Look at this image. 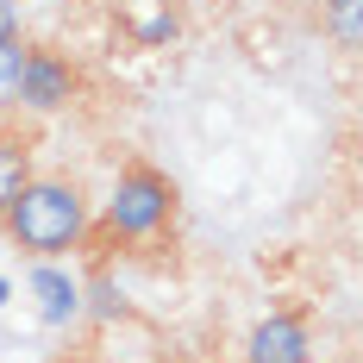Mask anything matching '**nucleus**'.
Returning a JSON list of instances; mask_svg holds the SVG:
<instances>
[{
    "mask_svg": "<svg viewBox=\"0 0 363 363\" xmlns=\"http://www.w3.org/2000/svg\"><path fill=\"white\" fill-rule=\"evenodd\" d=\"M176 207H182V194L157 163H125L119 182H113L101 232H107L113 245H145V238H157V232L176 225Z\"/></svg>",
    "mask_w": 363,
    "mask_h": 363,
    "instance_id": "f03ea898",
    "label": "nucleus"
},
{
    "mask_svg": "<svg viewBox=\"0 0 363 363\" xmlns=\"http://www.w3.org/2000/svg\"><path fill=\"white\" fill-rule=\"evenodd\" d=\"M75 94H82V75H75L69 57L26 50V63H19V107L26 113H63Z\"/></svg>",
    "mask_w": 363,
    "mask_h": 363,
    "instance_id": "7ed1b4c3",
    "label": "nucleus"
},
{
    "mask_svg": "<svg viewBox=\"0 0 363 363\" xmlns=\"http://www.w3.org/2000/svg\"><path fill=\"white\" fill-rule=\"evenodd\" d=\"M19 38V0H0V44Z\"/></svg>",
    "mask_w": 363,
    "mask_h": 363,
    "instance_id": "6e6552de",
    "label": "nucleus"
},
{
    "mask_svg": "<svg viewBox=\"0 0 363 363\" xmlns=\"http://www.w3.org/2000/svg\"><path fill=\"white\" fill-rule=\"evenodd\" d=\"M313 357V332H307V313H269V320H257L251 338H245V363H307Z\"/></svg>",
    "mask_w": 363,
    "mask_h": 363,
    "instance_id": "20e7f679",
    "label": "nucleus"
},
{
    "mask_svg": "<svg viewBox=\"0 0 363 363\" xmlns=\"http://www.w3.org/2000/svg\"><path fill=\"white\" fill-rule=\"evenodd\" d=\"M19 63H26V44H0V113L19 107Z\"/></svg>",
    "mask_w": 363,
    "mask_h": 363,
    "instance_id": "0eeeda50",
    "label": "nucleus"
},
{
    "mask_svg": "<svg viewBox=\"0 0 363 363\" xmlns=\"http://www.w3.org/2000/svg\"><path fill=\"white\" fill-rule=\"evenodd\" d=\"M0 232L13 238V251L38 257V263H57L63 251H75L88 238V201L63 176H32L19 188V201L6 207Z\"/></svg>",
    "mask_w": 363,
    "mask_h": 363,
    "instance_id": "f257e3e1",
    "label": "nucleus"
},
{
    "mask_svg": "<svg viewBox=\"0 0 363 363\" xmlns=\"http://www.w3.org/2000/svg\"><path fill=\"white\" fill-rule=\"evenodd\" d=\"M326 32L338 50H363V0H326Z\"/></svg>",
    "mask_w": 363,
    "mask_h": 363,
    "instance_id": "423d86ee",
    "label": "nucleus"
},
{
    "mask_svg": "<svg viewBox=\"0 0 363 363\" xmlns=\"http://www.w3.org/2000/svg\"><path fill=\"white\" fill-rule=\"evenodd\" d=\"M26 182H32V138L26 132H0V219L19 201Z\"/></svg>",
    "mask_w": 363,
    "mask_h": 363,
    "instance_id": "39448f33",
    "label": "nucleus"
},
{
    "mask_svg": "<svg viewBox=\"0 0 363 363\" xmlns=\"http://www.w3.org/2000/svg\"><path fill=\"white\" fill-rule=\"evenodd\" d=\"M188 6H219V0H188Z\"/></svg>",
    "mask_w": 363,
    "mask_h": 363,
    "instance_id": "1a4fd4ad",
    "label": "nucleus"
}]
</instances>
